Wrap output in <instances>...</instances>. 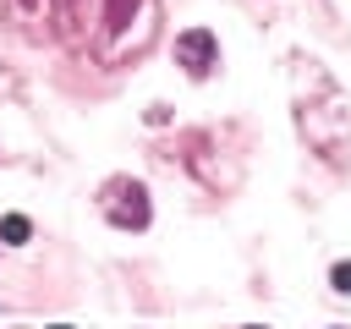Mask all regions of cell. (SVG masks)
<instances>
[{"instance_id":"6da1fadb","label":"cell","mask_w":351,"mask_h":329,"mask_svg":"<svg viewBox=\"0 0 351 329\" xmlns=\"http://www.w3.org/2000/svg\"><path fill=\"white\" fill-rule=\"evenodd\" d=\"M176 55L186 60V71H208V66H214V33H203V27L181 33V38H176Z\"/></svg>"},{"instance_id":"3957f363","label":"cell","mask_w":351,"mask_h":329,"mask_svg":"<svg viewBox=\"0 0 351 329\" xmlns=\"http://www.w3.org/2000/svg\"><path fill=\"white\" fill-rule=\"evenodd\" d=\"M335 291H346V296H351V263H335Z\"/></svg>"},{"instance_id":"277c9868","label":"cell","mask_w":351,"mask_h":329,"mask_svg":"<svg viewBox=\"0 0 351 329\" xmlns=\"http://www.w3.org/2000/svg\"><path fill=\"white\" fill-rule=\"evenodd\" d=\"M55 329H66V324H55Z\"/></svg>"},{"instance_id":"7a4b0ae2","label":"cell","mask_w":351,"mask_h":329,"mask_svg":"<svg viewBox=\"0 0 351 329\" xmlns=\"http://www.w3.org/2000/svg\"><path fill=\"white\" fill-rule=\"evenodd\" d=\"M0 236H5L11 247H16V241H27V219H22V214H11V219L0 225Z\"/></svg>"}]
</instances>
